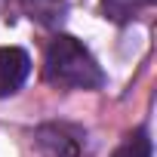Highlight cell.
Wrapping results in <instances>:
<instances>
[{
  "label": "cell",
  "instance_id": "cell-3",
  "mask_svg": "<svg viewBox=\"0 0 157 157\" xmlns=\"http://www.w3.org/2000/svg\"><path fill=\"white\" fill-rule=\"evenodd\" d=\"M28 71H31V59L25 49L0 46V99L19 93L22 83L28 80Z\"/></svg>",
  "mask_w": 157,
  "mask_h": 157
},
{
  "label": "cell",
  "instance_id": "cell-2",
  "mask_svg": "<svg viewBox=\"0 0 157 157\" xmlns=\"http://www.w3.org/2000/svg\"><path fill=\"white\" fill-rule=\"evenodd\" d=\"M34 139H37V148L43 157H80V151H83L80 136L65 123H43L34 132Z\"/></svg>",
  "mask_w": 157,
  "mask_h": 157
},
{
  "label": "cell",
  "instance_id": "cell-5",
  "mask_svg": "<svg viewBox=\"0 0 157 157\" xmlns=\"http://www.w3.org/2000/svg\"><path fill=\"white\" fill-rule=\"evenodd\" d=\"M151 3L154 0H102V13L111 22H129V19H136Z\"/></svg>",
  "mask_w": 157,
  "mask_h": 157
},
{
  "label": "cell",
  "instance_id": "cell-4",
  "mask_svg": "<svg viewBox=\"0 0 157 157\" xmlns=\"http://www.w3.org/2000/svg\"><path fill=\"white\" fill-rule=\"evenodd\" d=\"M22 10L34 22H40L46 28H56V25H62V19L68 13V3L65 0H22Z\"/></svg>",
  "mask_w": 157,
  "mask_h": 157
},
{
  "label": "cell",
  "instance_id": "cell-6",
  "mask_svg": "<svg viewBox=\"0 0 157 157\" xmlns=\"http://www.w3.org/2000/svg\"><path fill=\"white\" fill-rule=\"evenodd\" d=\"M111 157H151V139L145 129H136L123 139V145L111 154Z\"/></svg>",
  "mask_w": 157,
  "mask_h": 157
},
{
  "label": "cell",
  "instance_id": "cell-1",
  "mask_svg": "<svg viewBox=\"0 0 157 157\" xmlns=\"http://www.w3.org/2000/svg\"><path fill=\"white\" fill-rule=\"evenodd\" d=\"M43 77L46 83L62 90H99L105 74L93 52L71 34H56L43 56Z\"/></svg>",
  "mask_w": 157,
  "mask_h": 157
}]
</instances>
